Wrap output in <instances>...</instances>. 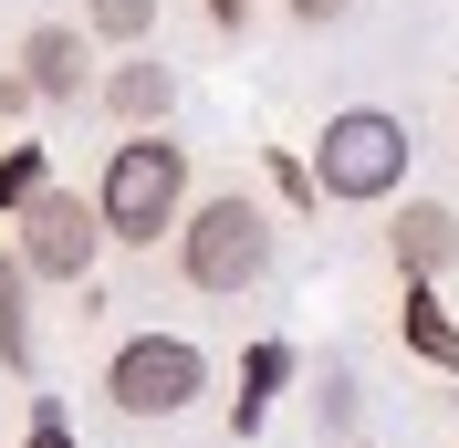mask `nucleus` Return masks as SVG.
Returning a JSON list of instances; mask_svg holds the SVG:
<instances>
[{
  "mask_svg": "<svg viewBox=\"0 0 459 448\" xmlns=\"http://www.w3.org/2000/svg\"><path fill=\"white\" fill-rule=\"evenodd\" d=\"M303 375V344H282V334H261V344H240V396H230V438H261L272 427V396Z\"/></svg>",
  "mask_w": 459,
  "mask_h": 448,
  "instance_id": "obj_9",
  "label": "nucleus"
},
{
  "mask_svg": "<svg viewBox=\"0 0 459 448\" xmlns=\"http://www.w3.org/2000/svg\"><path fill=\"white\" fill-rule=\"evenodd\" d=\"M31 292H42V281H31L22 261L0 251V365H11V375H31V365H42V323H31Z\"/></svg>",
  "mask_w": 459,
  "mask_h": 448,
  "instance_id": "obj_11",
  "label": "nucleus"
},
{
  "mask_svg": "<svg viewBox=\"0 0 459 448\" xmlns=\"http://www.w3.org/2000/svg\"><path fill=\"white\" fill-rule=\"evenodd\" d=\"M209 396V344L199 334H126L105 355V407L115 418H136V427H157V418H188Z\"/></svg>",
  "mask_w": 459,
  "mask_h": 448,
  "instance_id": "obj_4",
  "label": "nucleus"
},
{
  "mask_svg": "<svg viewBox=\"0 0 459 448\" xmlns=\"http://www.w3.org/2000/svg\"><path fill=\"white\" fill-rule=\"evenodd\" d=\"M209 11V31H251V0H199Z\"/></svg>",
  "mask_w": 459,
  "mask_h": 448,
  "instance_id": "obj_18",
  "label": "nucleus"
},
{
  "mask_svg": "<svg viewBox=\"0 0 459 448\" xmlns=\"http://www.w3.org/2000/svg\"><path fill=\"white\" fill-rule=\"evenodd\" d=\"M188 198H199V177H188V146H178L168 125L126 136V146L105 157V177H94V220H105V251H157V240H178Z\"/></svg>",
  "mask_w": 459,
  "mask_h": 448,
  "instance_id": "obj_2",
  "label": "nucleus"
},
{
  "mask_svg": "<svg viewBox=\"0 0 459 448\" xmlns=\"http://www.w3.org/2000/svg\"><path fill=\"white\" fill-rule=\"evenodd\" d=\"M407 157H418L407 115H386V105H334L303 168H314V198H324V209H386V198H407Z\"/></svg>",
  "mask_w": 459,
  "mask_h": 448,
  "instance_id": "obj_3",
  "label": "nucleus"
},
{
  "mask_svg": "<svg viewBox=\"0 0 459 448\" xmlns=\"http://www.w3.org/2000/svg\"><path fill=\"white\" fill-rule=\"evenodd\" d=\"M261 188H272V209H292V220H314L324 198H314V168H303V146H272L261 157Z\"/></svg>",
  "mask_w": 459,
  "mask_h": 448,
  "instance_id": "obj_15",
  "label": "nucleus"
},
{
  "mask_svg": "<svg viewBox=\"0 0 459 448\" xmlns=\"http://www.w3.org/2000/svg\"><path fill=\"white\" fill-rule=\"evenodd\" d=\"M94 105H105L115 125H126V136L168 125V115H178V63L157 53V42H146V53H115L105 73H94Z\"/></svg>",
  "mask_w": 459,
  "mask_h": 448,
  "instance_id": "obj_7",
  "label": "nucleus"
},
{
  "mask_svg": "<svg viewBox=\"0 0 459 448\" xmlns=\"http://www.w3.org/2000/svg\"><path fill=\"white\" fill-rule=\"evenodd\" d=\"M11 115H31V84L11 73V63H0V125H11Z\"/></svg>",
  "mask_w": 459,
  "mask_h": 448,
  "instance_id": "obj_19",
  "label": "nucleus"
},
{
  "mask_svg": "<svg viewBox=\"0 0 459 448\" xmlns=\"http://www.w3.org/2000/svg\"><path fill=\"white\" fill-rule=\"evenodd\" d=\"M397 344L429 365V375L459 386V313L438 303V281H407V292H397Z\"/></svg>",
  "mask_w": 459,
  "mask_h": 448,
  "instance_id": "obj_10",
  "label": "nucleus"
},
{
  "mask_svg": "<svg viewBox=\"0 0 459 448\" xmlns=\"http://www.w3.org/2000/svg\"><path fill=\"white\" fill-rule=\"evenodd\" d=\"M84 42H105V53H146V42H157V0H84Z\"/></svg>",
  "mask_w": 459,
  "mask_h": 448,
  "instance_id": "obj_13",
  "label": "nucleus"
},
{
  "mask_svg": "<svg viewBox=\"0 0 459 448\" xmlns=\"http://www.w3.org/2000/svg\"><path fill=\"white\" fill-rule=\"evenodd\" d=\"M168 251H178V281H188V292L240 303V292H261L272 261H282V220H272V198H251V188H209V198H188V220H178Z\"/></svg>",
  "mask_w": 459,
  "mask_h": 448,
  "instance_id": "obj_1",
  "label": "nucleus"
},
{
  "mask_svg": "<svg viewBox=\"0 0 459 448\" xmlns=\"http://www.w3.org/2000/svg\"><path fill=\"white\" fill-rule=\"evenodd\" d=\"M22 448H84V438H74V407H63V396H31V418H22Z\"/></svg>",
  "mask_w": 459,
  "mask_h": 448,
  "instance_id": "obj_16",
  "label": "nucleus"
},
{
  "mask_svg": "<svg viewBox=\"0 0 459 448\" xmlns=\"http://www.w3.org/2000/svg\"><path fill=\"white\" fill-rule=\"evenodd\" d=\"M11 73L31 84V105H84V94H94V73H84V31H74V22H31L22 53H11Z\"/></svg>",
  "mask_w": 459,
  "mask_h": 448,
  "instance_id": "obj_8",
  "label": "nucleus"
},
{
  "mask_svg": "<svg viewBox=\"0 0 459 448\" xmlns=\"http://www.w3.org/2000/svg\"><path fill=\"white\" fill-rule=\"evenodd\" d=\"M314 418H324V448H366V386H355L344 355L314 365Z\"/></svg>",
  "mask_w": 459,
  "mask_h": 448,
  "instance_id": "obj_12",
  "label": "nucleus"
},
{
  "mask_svg": "<svg viewBox=\"0 0 459 448\" xmlns=\"http://www.w3.org/2000/svg\"><path fill=\"white\" fill-rule=\"evenodd\" d=\"M386 261H397V281H449L459 261V209L449 198H386Z\"/></svg>",
  "mask_w": 459,
  "mask_h": 448,
  "instance_id": "obj_6",
  "label": "nucleus"
},
{
  "mask_svg": "<svg viewBox=\"0 0 459 448\" xmlns=\"http://www.w3.org/2000/svg\"><path fill=\"white\" fill-rule=\"evenodd\" d=\"M11 261H22L31 281H53V292H84L94 281V261H105V220H94V188H42L11 220Z\"/></svg>",
  "mask_w": 459,
  "mask_h": 448,
  "instance_id": "obj_5",
  "label": "nucleus"
},
{
  "mask_svg": "<svg viewBox=\"0 0 459 448\" xmlns=\"http://www.w3.org/2000/svg\"><path fill=\"white\" fill-rule=\"evenodd\" d=\"M282 11H292V22H303V31H334L344 11H355V0H282Z\"/></svg>",
  "mask_w": 459,
  "mask_h": 448,
  "instance_id": "obj_17",
  "label": "nucleus"
},
{
  "mask_svg": "<svg viewBox=\"0 0 459 448\" xmlns=\"http://www.w3.org/2000/svg\"><path fill=\"white\" fill-rule=\"evenodd\" d=\"M53 188V146H0V220H22Z\"/></svg>",
  "mask_w": 459,
  "mask_h": 448,
  "instance_id": "obj_14",
  "label": "nucleus"
}]
</instances>
